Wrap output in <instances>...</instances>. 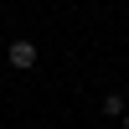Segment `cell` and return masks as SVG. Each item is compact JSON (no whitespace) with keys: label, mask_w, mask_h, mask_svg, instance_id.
Returning a JSON list of instances; mask_svg holds the SVG:
<instances>
[{"label":"cell","mask_w":129,"mask_h":129,"mask_svg":"<svg viewBox=\"0 0 129 129\" xmlns=\"http://www.w3.org/2000/svg\"><path fill=\"white\" fill-rule=\"evenodd\" d=\"M103 114H109V119H124V114H129L124 93H103Z\"/></svg>","instance_id":"cell-2"},{"label":"cell","mask_w":129,"mask_h":129,"mask_svg":"<svg viewBox=\"0 0 129 129\" xmlns=\"http://www.w3.org/2000/svg\"><path fill=\"white\" fill-rule=\"evenodd\" d=\"M119 129H129V114H124V119H119Z\"/></svg>","instance_id":"cell-3"},{"label":"cell","mask_w":129,"mask_h":129,"mask_svg":"<svg viewBox=\"0 0 129 129\" xmlns=\"http://www.w3.org/2000/svg\"><path fill=\"white\" fill-rule=\"evenodd\" d=\"M36 57H41V52H36V41H31V36H16V41L5 47V62H10L16 72H31V67H36Z\"/></svg>","instance_id":"cell-1"}]
</instances>
